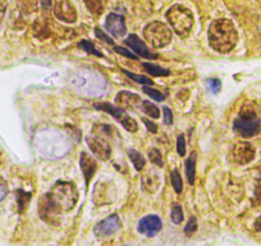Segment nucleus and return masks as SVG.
<instances>
[{
	"label": "nucleus",
	"mask_w": 261,
	"mask_h": 246,
	"mask_svg": "<svg viewBox=\"0 0 261 246\" xmlns=\"http://www.w3.org/2000/svg\"><path fill=\"white\" fill-rule=\"evenodd\" d=\"M69 86L77 94L86 97H99L107 91V81L97 72L80 69L69 76Z\"/></svg>",
	"instance_id": "nucleus-1"
},
{
	"label": "nucleus",
	"mask_w": 261,
	"mask_h": 246,
	"mask_svg": "<svg viewBox=\"0 0 261 246\" xmlns=\"http://www.w3.org/2000/svg\"><path fill=\"white\" fill-rule=\"evenodd\" d=\"M207 39H209L210 46L215 52L229 53L237 45L238 32L230 19H217L210 24Z\"/></svg>",
	"instance_id": "nucleus-2"
},
{
	"label": "nucleus",
	"mask_w": 261,
	"mask_h": 246,
	"mask_svg": "<svg viewBox=\"0 0 261 246\" xmlns=\"http://www.w3.org/2000/svg\"><path fill=\"white\" fill-rule=\"evenodd\" d=\"M36 147L47 159L64 157L69 150L67 137L55 130H45L36 136Z\"/></svg>",
	"instance_id": "nucleus-3"
},
{
	"label": "nucleus",
	"mask_w": 261,
	"mask_h": 246,
	"mask_svg": "<svg viewBox=\"0 0 261 246\" xmlns=\"http://www.w3.org/2000/svg\"><path fill=\"white\" fill-rule=\"evenodd\" d=\"M47 195L62 214L65 212H71L76 207L77 200H79V191H77L76 185L67 181H59L55 183Z\"/></svg>",
	"instance_id": "nucleus-4"
},
{
	"label": "nucleus",
	"mask_w": 261,
	"mask_h": 246,
	"mask_svg": "<svg viewBox=\"0 0 261 246\" xmlns=\"http://www.w3.org/2000/svg\"><path fill=\"white\" fill-rule=\"evenodd\" d=\"M165 17H167L172 29L180 37H186L187 35H190L193 27V14L190 9L186 8L185 6H180V4H175L168 9Z\"/></svg>",
	"instance_id": "nucleus-5"
},
{
	"label": "nucleus",
	"mask_w": 261,
	"mask_h": 246,
	"mask_svg": "<svg viewBox=\"0 0 261 246\" xmlns=\"http://www.w3.org/2000/svg\"><path fill=\"white\" fill-rule=\"evenodd\" d=\"M233 131L245 139L256 136L261 132V120L253 110H241L233 122Z\"/></svg>",
	"instance_id": "nucleus-6"
},
{
	"label": "nucleus",
	"mask_w": 261,
	"mask_h": 246,
	"mask_svg": "<svg viewBox=\"0 0 261 246\" xmlns=\"http://www.w3.org/2000/svg\"><path fill=\"white\" fill-rule=\"evenodd\" d=\"M172 30L160 21H154L145 26L144 37L152 47L162 49L172 41Z\"/></svg>",
	"instance_id": "nucleus-7"
},
{
	"label": "nucleus",
	"mask_w": 261,
	"mask_h": 246,
	"mask_svg": "<svg viewBox=\"0 0 261 246\" xmlns=\"http://www.w3.org/2000/svg\"><path fill=\"white\" fill-rule=\"evenodd\" d=\"M94 107L95 109L102 110V112L108 113L112 117H114L128 132H136L139 130V125H137L136 120L130 117L124 109H122V108L117 107L114 104H110V103H96Z\"/></svg>",
	"instance_id": "nucleus-8"
},
{
	"label": "nucleus",
	"mask_w": 261,
	"mask_h": 246,
	"mask_svg": "<svg viewBox=\"0 0 261 246\" xmlns=\"http://www.w3.org/2000/svg\"><path fill=\"white\" fill-rule=\"evenodd\" d=\"M87 146L92 152V154L100 160H108L112 157V146L108 142L107 137H102L100 135H90L86 137Z\"/></svg>",
	"instance_id": "nucleus-9"
},
{
	"label": "nucleus",
	"mask_w": 261,
	"mask_h": 246,
	"mask_svg": "<svg viewBox=\"0 0 261 246\" xmlns=\"http://www.w3.org/2000/svg\"><path fill=\"white\" fill-rule=\"evenodd\" d=\"M39 214L41 217L42 220H45L46 223L53 226H58L60 223V215L62 213L58 210V208L55 207L54 203L50 200L49 195L45 194L44 196H41L39 203Z\"/></svg>",
	"instance_id": "nucleus-10"
},
{
	"label": "nucleus",
	"mask_w": 261,
	"mask_h": 246,
	"mask_svg": "<svg viewBox=\"0 0 261 246\" xmlns=\"http://www.w3.org/2000/svg\"><path fill=\"white\" fill-rule=\"evenodd\" d=\"M255 154V147L251 142L247 141H240L234 144V146L232 147V152H230V157H232L233 162L241 165L248 164L250 162H252Z\"/></svg>",
	"instance_id": "nucleus-11"
},
{
	"label": "nucleus",
	"mask_w": 261,
	"mask_h": 246,
	"mask_svg": "<svg viewBox=\"0 0 261 246\" xmlns=\"http://www.w3.org/2000/svg\"><path fill=\"white\" fill-rule=\"evenodd\" d=\"M122 226L120 222V218L117 214H112L109 217H107L105 219L100 220L94 228V233L96 237L99 238H105L113 236Z\"/></svg>",
	"instance_id": "nucleus-12"
},
{
	"label": "nucleus",
	"mask_w": 261,
	"mask_h": 246,
	"mask_svg": "<svg viewBox=\"0 0 261 246\" xmlns=\"http://www.w3.org/2000/svg\"><path fill=\"white\" fill-rule=\"evenodd\" d=\"M163 222L159 215L149 214L141 218L137 226V231L146 237H154L162 231Z\"/></svg>",
	"instance_id": "nucleus-13"
},
{
	"label": "nucleus",
	"mask_w": 261,
	"mask_h": 246,
	"mask_svg": "<svg viewBox=\"0 0 261 246\" xmlns=\"http://www.w3.org/2000/svg\"><path fill=\"white\" fill-rule=\"evenodd\" d=\"M54 14L59 21L73 23L77 21L76 8L72 6L69 0H55Z\"/></svg>",
	"instance_id": "nucleus-14"
},
{
	"label": "nucleus",
	"mask_w": 261,
	"mask_h": 246,
	"mask_svg": "<svg viewBox=\"0 0 261 246\" xmlns=\"http://www.w3.org/2000/svg\"><path fill=\"white\" fill-rule=\"evenodd\" d=\"M124 42L128 47H130V50H134V52L136 53V55L139 58L141 57L149 60L158 59V54H154V53L150 52V49L146 46V44H145L144 41H141V39H140L137 35H129V36L124 40Z\"/></svg>",
	"instance_id": "nucleus-15"
},
{
	"label": "nucleus",
	"mask_w": 261,
	"mask_h": 246,
	"mask_svg": "<svg viewBox=\"0 0 261 246\" xmlns=\"http://www.w3.org/2000/svg\"><path fill=\"white\" fill-rule=\"evenodd\" d=\"M105 29H107V31L109 32V34H112L113 36L117 37V39L123 37L127 34L124 17L117 13H110L109 16L107 17V21H105Z\"/></svg>",
	"instance_id": "nucleus-16"
},
{
	"label": "nucleus",
	"mask_w": 261,
	"mask_h": 246,
	"mask_svg": "<svg viewBox=\"0 0 261 246\" xmlns=\"http://www.w3.org/2000/svg\"><path fill=\"white\" fill-rule=\"evenodd\" d=\"M115 103L122 109H136L141 104V96L129 91H120L115 96Z\"/></svg>",
	"instance_id": "nucleus-17"
},
{
	"label": "nucleus",
	"mask_w": 261,
	"mask_h": 246,
	"mask_svg": "<svg viewBox=\"0 0 261 246\" xmlns=\"http://www.w3.org/2000/svg\"><path fill=\"white\" fill-rule=\"evenodd\" d=\"M80 167H81L82 173H84L85 181H86V183L89 185L91 178L94 177L95 172H96V160L92 157H90L87 153H82L81 159H80Z\"/></svg>",
	"instance_id": "nucleus-18"
},
{
	"label": "nucleus",
	"mask_w": 261,
	"mask_h": 246,
	"mask_svg": "<svg viewBox=\"0 0 261 246\" xmlns=\"http://www.w3.org/2000/svg\"><path fill=\"white\" fill-rule=\"evenodd\" d=\"M196 160H197V155L196 153L188 157V159L186 160L185 167H186V176H187V180L190 185L195 183V177H196Z\"/></svg>",
	"instance_id": "nucleus-19"
},
{
	"label": "nucleus",
	"mask_w": 261,
	"mask_h": 246,
	"mask_svg": "<svg viewBox=\"0 0 261 246\" xmlns=\"http://www.w3.org/2000/svg\"><path fill=\"white\" fill-rule=\"evenodd\" d=\"M127 154L128 158L130 159V162H132V164H134V167L136 168V170L141 172L145 168V164H146V159H145L144 155L135 149H128Z\"/></svg>",
	"instance_id": "nucleus-20"
},
{
	"label": "nucleus",
	"mask_w": 261,
	"mask_h": 246,
	"mask_svg": "<svg viewBox=\"0 0 261 246\" xmlns=\"http://www.w3.org/2000/svg\"><path fill=\"white\" fill-rule=\"evenodd\" d=\"M16 200L17 205H18V213H23L24 209L29 205L30 200H31V194L30 192L23 191V190H16Z\"/></svg>",
	"instance_id": "nucleus-21"
},
{
	"label": "nucleus",
	"mask_w": 261,
	"mask_h": 246,
	"mask_svg": "<svg viewBox=\"0 0 261 246\" xmlns=\"http://www.w3.org/2000/svg\"><path fill=\"white\" fill-rule=\"evenodd\" d=\"M144 68L146 69V72L151 76L155 77H167L170 75V71L167 68H163V67L156 66V64H152V63H144L142 64Z\"/></svg>",
	"instance_id": "nucleus-22"
},
{
	"label": "nucleus",
	"mask_w": 261,
	"mask_h": 246,
	"mask_svg": "<svg viewBox=\"0 0 261 246\" xmlns=\"http://www.w3.org/2000/svg\"><path fill=\"white\" fill-rule=\"evenodd\" d=\"M123 73L127 77H129L130 80H134L135 82L140 85H144V86H152V80L147 76H142V75H136V73H132V72L127 71V69H122Z\"/></svg>",
	"instance_id": "nucleus-23"
},
{
	"label": "nucleus",
	"mask_w": 261,
	"mask_h": 246,
	"mask_svg": "<svg viewBox=\"0 0 261 246\" xmlns=\"http://www.w3.org/2000/svg\"><path fill=\"white\" fill-rule=\"evenodd\" d=\"M142 110H144L145 114L149 115L152 119H158V118L160 117L159 108H158L154 103H150L147 102V100L142 102Z\"/></svg>",
	"instance_id": "nucleus-24"
},
{
	"label": "nucleus",
	"mask_w": 261,
	"mask_h": 246,
	"mask_svg": "<svg viewBox=\"0 0 261 246\" xmlns=\"http://www.w3.org/2000/svg\"><path fill=\"white\" fill-rule=\"evenodd\" d=\"M170 182H172L173 189H174V191L177 192V194H180V192L183 191V181L179 175V170H178L177 168H174V169L172 170V173H170Z\"/></svg>",
	"instance_id": "nucleus-25"
},
{
	"label": "nucleus",
	"mask_w": 261,
	"mask_h": 246,
	"mask_svg": "<svg viewBox=\"0 0 261 246\" xmlns=\"http://www.w3.org/2000/svg\"><path fill=\"white\" fill-rule=\"evenodd\" d=\"M84 2L90 13L94 14V16H101L102 11H104L101 0H84Z\"/></svg>",
	"instance_id": "nucleus-26"
},
{
	"label": "nucleus",
	"mask_w": 261,
	"mask_h": 246,
	"mask_svg": "<svg viewBox=\"0 0 261 246\" xmlns=\"http://www.w3.org/2000/svg\"><path fill=\"white\" fill-rule=\"evenodd\" d=\"M80 47L84 49L86 53H89V54H92L95 55V57H99V58H104V54L100 53L99 50L95 47V45L92 44L91 41H89V40H82V41L80 42Z\"/></svg>",
	"instance_id": "nucleus-27"
},
{
	"label": "nucleus",
	"mask_w": 261,
	"mask_h": 246,
	"mask_svg": "<svg viewBox=\"0 0 261 246\" xmlns=\"http://www.w3.org/2000/svg\"><path fill=\"white\" fill-rule=\"evenodd\" d=\"M170 218H172L173 223L174 225H180L185 219V215H183V209L179 204H173L172 213H170Z\"/></svg>",
	"instance_id": "nucleus-28"
},
{
	"label": "nucleus",
	"mask_w": 261,
	"mask_h": 246,
	"mask_svg": "<svg viewBox=\"0 0 261 246\" xmlns=\"http://www.w3.org/2000/svg\"><path fill=\"white\" fill-rule=\"evenodd\" d=\"M149 159L151 160L152 164H155L156 167L163 168V165H164L162 153H160V150L155 149V147H152V149L149 150Z\"/></svg>",
	"instance_id": "nucleus-29"
},
{
	"label": "nucleus",
	"mask_w": 261,
	"mask_h": 246,
	"mask_svg": "<svg viewBox=\"0 0 261 246\" xmlns=\"http://www.w3.org/2000/svg\"><path fill=\"white\" fill-rule=\"evenodd\" d=\"M17 2L22 12H26V13H31L37 9V0H17Z\"/></svg>",
	"instance_id": "nucleus-30"
},
{
	"label": "nucleus",
	"mask_w": 261,
	"mask_h": 246,
	"mask_svg": "<svg viewBox=\"0 0 261 246\" xmlns=\"http://www.w3.org/2000/svg\"><path fill=\"white\" fill-rule=\"evenodd\" d=\"M144 92H146V95H149L155 102H163L165 99V95L163 92H160L159 90L152 89L151 86H144Z\"/></svg>",
	"instance_id": "nucleus-31"
},
{
	"label": "nucleus",
	"mask_w": 261,
	"mask_h": 246,
	"mask_svg": "<svg viewBox=\"0 0 261 246\" xmlns=\"http://www.w3.org/2000/svg\"><path fill=\"white\" fill-rule=\"evenodd\" d=\"M206 89L209 90L212 94H218L222 89V82L219 79H209L206 80Z\"/></svg>",
	"instance_id": "nucleus-32"
},
{
	"label": "nucleus",
	"mask_w": 261,
	"mask_h": 246,
	"mask_svg": "<svg viewBox=\"0 0 261 246\" xmlns=\"http://www.w3.org/2000/svg\"><path fill=\"white\" fill-rule=\"evenodd\" d=\"M114 50L118 53V54L123 55V57L128 58V59H134V60H137L139 59V57H137L136 54H134V53H130L129 50H127L125 47H122V46H114Z\"/></svg>",
	"instance_id": "nucleus-33"
},
{
	"label": "nucleus",
	"mask_w": 261,
	"mask_h": 246,
	"mask_svg": "<svg viewBox=\"0 0 261 246\" xmlns=\"http://www.w3.org/2000/svg\"><path fill=\"white\" fill-rule=\"evenodd\" d=\"M197 231V220H196L195 217H191V219L188 220L187 226L185 227L186 235H192Z\"/></svg>",
	"instance_id": "nucleus-34"
},
{
	"label": "nucleus",
	"mask_w": 261,
	"mask_h": 246,
	"mask_svg": "<svg viewBox=\"0 0 261 246\" xmlns=\"http://www.w3.org/2000/svg\"><path fill=\"white\" fill-rule=\"evenodd\" d=\"M95 35H96V37H99L100 40H101V41H104L105 44H109V45H114V41H113L112 39H110V36H108L107 34H105L104 31H102V30H100L99 27H96V29H95Z\"/></svg>",
	"instance_id": "nucleus-35"
},
{
	"label": "nucleus",
	"mask_w": 261,
	"mask_h": 246,
	"mask_svg": "<svg viewBox=\"0 0 261 246\" xmlns=\"http://www.w3.org/2000/svg\"><path fill=\"white\" fill-rule=\"evenodd\" d=\"M177 150H178V154L180 157H185L186 155V140L183 135H179L177 139Z\"/></svg>",
	"instance_id": "nucleus-36"
},
{
	"label": "nucleus",
	"mask_w": 261,
	"mask_h": 246,
	"mask_svg": "<svg viewBox=\"0 0 261 246\" xmlns=\"http://www.w3.org/2000/svg\"><path fill=\"white\" fill-rule=\"evenodd\" d=\"M7 195H8V185H7L6 180L0 176V200L6 199Z\"/></svg>",
	"instance_id": "nucleus-37"
},
{
	"label": "nucleus",
	"mask_w": 261,
	"mask_h": 246,
	"mask_svg": "<svg viewBox=\"0 0 261 246\" xmlns=\"http://www.w3.org/2000/svg\"><path fill=\"white\" fill-rule=\"evenodd\" d=\"M142 122L145 123V126H146L147 131L151 132V134H156V132H158L156 123L152 122L151 119H147V118H142Z\"/></svg>",
	"instance_id": "nucleus-38"
},
{
	"label": "nucleus",
	"mask_w": 261,
	"mask_h": 246,
	"mask_svg": "<svg viewBox=\"0 0 261 246\" xmlns=\"http://www.w3.org/2000/svg\"><path fill=\"white\" fill-rule=\"evenodd\" d=\"M163 112H164V123L165 125H168V126H170V125H173V113L172 110L169 109L168 107H164L163 108Z\"/></svg>",
	"instance_id": "nucleus-39"
},
{
	"label": "nucleus",
	"mask_w": 261,
	"mask_h": 246,
	"mask_svg": "<svg viewBox=\"0 0 261 246\" xmlns=\"http://www.w3.org/2000/svg\"><path fill=\"white\" fill-rule=\"evenodd\" d=\"M7 8H8V0H0V24L3 22L4 16H6Z\"/></svg>",
	"instance_id": "nucleus-40"
},
{
	"label": "nucleus",
	"mask_w": 261,
	"mask_h": 246,
	"mask_svg": "<svg viewBox=\"0 0 261 246\" xmlns=\"http://www.w3.org/2000/svg\"><path fill=\"white\" fill-rule=\"evenodd\" d=\"M255 202H256V204L260 205V207H261V180L258 181L257 185H256V189H255Z\"/></svg>",
	"instance_id": "nucleus-41"
},
{
	"label": "nucleus",
	"mask_w": 261,
	"mask_h": 246,
	"mask_svg": "<svg viewBox=\"0 0 261 246\" xmlns=\"http://www.w3.org/2000/svg\"><path fill=\"white\" fill-rule=\"evenodd\" d=\"M41 6L42 8L46 11V9H49L50 6H51V0H41Z\"/></svg>",
	"instance_id": "nucleus-42"
},
{
	"label": "nucleus",
	"mask_w": 261,
	"mask_h": 246,
	"mask_svg": "<svg viewBox=\"0 0 261 246\" xmlns=\"http://www.w3.org/2000/svg\"><path fill=\"white\" fill-rule=\"evenodd\" d=\"M255 230L258 231V232H261V215L257 218V219H256V222H255Z\"/></svg>",
	"instance_id": "nucleus-43"
}]
</instances>
